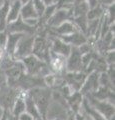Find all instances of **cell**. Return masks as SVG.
I'll list each match as a JSON object with an SVG mask.
<instances>
[{
  "mask_svg": "<svg viewBox=\"0 0 115 120\" xmlns=\"http://www.w3.org/2000/svg\"><path fill=\"white\" fill-rule=\"evenodd\" d=\"M74 120H84V119H83L82 116H81L80 113H76V114H75V118H74Z\"/></svg>",
  "mask_w": 115,
  "mask_h": 120,
  "instance_id": "cell-37",
  "label": "cell"
},
{
  "mask_svg": "<svg viewBox=\"0 0 115 120\" xmlns=\"http://www.w3.org/2000/svg\"><path fill=\"white\" fill-rule=\"evenodd\" d=\"M9 1H3V4L0 6V32L6 30L7 26V14L9 10Z\"/></svg>",
  "mask_w": 115,
  "mask_h": 120,
  "instance_id": "cell-24",
  "label": "cell"
},
{
  "mask_svg": "<svg viewBox=\"0 0 115 120\" xmlns=\"http://www.w3.org/2000/svg\"><path fill=\"white\" fill-rule=\"evenodd\" d=\"M103 57H104V60L106 61L107 65H112V64H114V57H115V52H114V50L107 51L106 53L103 55Z\"/></svg>",
  "mask_w": 115,
  "mask_h": 120,
  "instance_id": "cell-29",
  "label": "cell"
},
{
  "mask_svg": "<svg viewBox=\"0 0 115 120\" xmlns=\"http://www.w3.org/2000/svg\"><path fill=\"white\" fill-rule=\"evenodd\" d=\"M66 72H83L81 53L78 47H71V51L66 58Z\"/></svg>",
  "mask_w": 115,
  "mask_h": 120,
  "instance_id": "cell-9",
  "label": "cell"
},
{
  "mask_svg": "<svg viewBox=\"0 0 115 120\" xmlns=\"http://www.w3.org/2000/svg\"><path fill=\"white\" fill-rule=\"evenodd\" d=\"M25 35H27V34H23V33H8L7 42L5 45V53L13 58L14 52H15L18 42Z\"/></svg>",
  "mask_w": 115,
  "mask_h": 120,
  "instance_id": "cell-16",
  "label": "cell"
},
{
  "mask_svg": "<svg viewBox=\"0 0 115 120\" xmlns=\"http://www.w3.org/2000/svg\"><path fill=\"white\" fill-rule=\"evenodd\" d=\"M48 29V28H47ZM79 31L76 28V26L74 25V23L71 20H67L65 22L61 23L59 26L52 29H48V35H54V36H66V35H70L72 33Z\"/></svg>",
  "mask_w": 115,
  "mask_h": 120,
  "instance_id": "cell-14",
  "label": "cell"
},
{
  "mask_svg": "<svg viewBox=\"0 0 115 120\" xmlns=\"http://www.w3.org/2000/svg\"><path fill=\"white\" fill-rule=\"evenodd\" d=\"M84 2H86V0H74V5H77V4H81V3H84Z\"/></svg>",
  "mask_w": 115,
  "mask_h": 120,
  "instance_id": "cell-38",
  "label": "cell"
},
{
  "mask_svg": "<svg viewBox=\"0 0 115 120\" xmlns=\"http://www.w3.org/2000/svg\"><path fill=\"white\" fill-rule=\"evenodd\" d=\"M24 93L22 92L21 94L17 97V99L15 100V102L13 104V107L11 109L10 113L15 117H18L19 115L25 112V100H24Z\"/></svg>",
  "mask_w": 115,
  "mask_h": 120,
  "instance_id": "cell-23",
  "label": "cell"
},
{
  "mask_svg": "<svg viewBox=\"0 0 115 120\" xmlns=\"http://www.w3.org/2000/svg\"><path fill=\"white\" fill-rule=\"evenodd\" d=\"M84 98L87 100V102L94 108L96 111H98L106 120H112L114 118V104L108 102V101H101L95 99L91 95H85Z\"/></svg>",
  "mask_w": 115,
  "mask_h": 120,
  "instance_id": "cell-5",
  "label": "cell"
},
{
  "mask_svg": "<svg viewBox=\"0 0 115 120\" xmlns=\"http://www.w3.org/2000/svg\"><path fill=\"white\" fill-rule=\"evenodd\" d=\"M87 75L85 72H65L63 78L65 84H67L73 92H79Z\"/></svg>",
  "mask_w": 115,
  "mask_h": 120,
  "instance_id": "cell-7",
  "label": "cell"
},
{
  "mask_svg": "<svg viewBox=\"0 0 115 120\" xmlns=\"http://www.w3.org/2000/svg\"><path fill=\"white\" fill-rule=\"evenodd\" d=\"M4 112H5V110L3 109L1 106H0V119H1V117L3 116V114H4Z\"/></svg>",
  "mask_w": 115,
  "mask_h": 120,
  "instance_id": "cell-40",
  "label": "cell"
},
{
  "mask_svg": "<svg viewBox=\"0 0 115 120\" xmlns=\"http://www.w3.org/2000/svg\"><path fill=\"white\" fill-rule=\"evenodd\" d=\"M5 85H7V77H6L4 71L2 69H0V88Z\"/></svg>",
  "mask_w": 115,
  "mask_h": 120,
  "instance_id": "cell-31",
  "label": "cell"
},
{
  "mask_svg": "<svg viewBox=\"0 0 115 120\" xmlns=\"http://www.w3.org/2000/svg\"><path fill=\"white\" fill-rule=\"evenodd\" d=\"M8 1H9V2H11V1H13V0H8ZM20 1H21L22 4H25V3H27V2L29 1V0H20Z\"/></svg>",
  "mask_w": 115,
  "mask_h": 120,
  "instance_id": "cell-41",
  "label": "cell"
},
{
  "mask_svg": "<svg viewBox=\"0 0 115 120\" xmlns=\"http://www.w3.org/2000/svg\"><path fill=\"white\" fill-rule=\"evenodd\" d=\"M18 120H34L33 119L32 116H30L28 113H26V112H24V113H22L21 115L18 116Z\"/></svg>",
  "mask_w": 115,
  "mask_h": 120,
  "instance_id": "cell-33",
  "label": "cell"
},
{
  "mask_svg": "<svg viewBox=\"0 0 115 120\" xmlns=\"http://www.w3.org/2000/svg\"><path fill=\"white\" fill-rule=\"evenodd\" d=\"M20 61L22 62V64H23L25 68V73L29 75L44 78L46 75L51 73L48 63L38 59L32 54L21 59Z\"/></svg>",
  "mask_w": 115,
  "mask_h": 120,
  "instance_id": "cell-2",
  "label": "cell"
},
{
  "mask_svg": "<svg viewBox=\"0 0 115 120\" xmlns=\"http://www.w3.org/2000/svg\"><path fill=\"white\" fill-rule=\"evenodd\" d=\"M3 1H8V0H3Z\"/></svg>",
  "mask_w": 115,
  "mask_h": 120,
  "instance_id": "cell-43",
  "label": "cell"
},
{
  "mask_svg": "<svg viewBox=\"0 0 115 120\" xmlns=\"http://www.w3.org/2000/svg\"><path fill=\"white\" fill-rule=\"evenodd\" d=\"M34 35H25L20 39L18 42L15 52H14L13 58L15 60H20L23 59L27 56L32 54V49H33V43H34Z\"/></svg>",
  "mask_w": 115,
  "mask_h": 120,
  "instance_id": "cell-6",
  "label": "cell"
},
{
  "mask_svg": "<svg viewBox=\"0 0 115 120\" xmlns=\"http://www.w3.org/2000/svg\"><path fill=\"white\" fill-rule=\"evenodd\" d=\"M7 37H8V33L6 30L0 32V48H3L5 50V45L7 42Z\"/></svg>",
  "mask_w": 115,
  "mask_h": 120,
  "instance_id": "cell-30",
  "label": "cell"
},
{
  "mask_svg": "<svg viewBox=\"0 0 115 120\" xmlns=\"http://www.w3.org/2000/svg\"><path fill=\"white\" fill-rule=\"evenodd\" d=\"M20 17L23 21L30 20V19H38V15H37L34 7L32 5L31 0H29L27 3L22 5L21 11H20Z\"/></svg>",
  "mask_w": 115,
  "mask_h": 120,
  "instance_id": "cell-20",
  "label": "cell"
},
{
  "mask_svg": "<svg viewBox=\"0 0 115 120\" xmlns=\"http://www.w3.org/2000/svg\"><path fill=\"white\" fill-rule=\"evenodd\" d=\"M100 3H101L102 6H109V5H112L115 3V0H100Z\"/></svg>",
  "mask_w": 115,
  "mask_h": 120,
  "instance_id": "cell-34",
  "label": "cell"
},
{
  "mask_svg": "<svg viewBox=\"0 0 115 120\" xmlns=\"http://www.w3.org/2000/svg\"><path fill=\"white\" fill-rule=\"evenodd\" d=\"M74 0H58L56 3V9H72Z\"/></svg>",
  "mask_w": 115,
  "mask_h": 120,
  "instance_id": "cell-28",
  "label": "cell"
},
{
  "mask_svg": "<svg viewBox=\"0 0 115 120\" xmlns=\"http://www.w3.org/2000/svg\"><path fill=\"white\" fill-rule=\"evenodd\" d=\"M31 2H32V5H33V7H34L37 15H38V18L41 17V15L43 14L44 10H45V8H46V6L44 5L42 0H31Z\"/></svg>",
  "mask_w": 115,
  "mask_h": 120,
  "instance_id": "cell-27",
  "label": "cell"
},
{
  "mask_svg": "<svg viewBox=\"0 0 115 120\" xmlns=\"http://www.w3.org/2000/svg\"><path fill=\"white\" fill-rule=\"evenodd\" d=\"M72 19V9H57L51 18L47 21L45 27L52 29L59 26L63 22Z\"/></svg>",
  "mask_w": 115,
  "mask_h": 120,
  "instance_id": "cell-11",
  "label": "cell"
},
{
  "mask_svg": "<svg viewBox=\"0 0 115 120\" xmlns=\"http://www.w3.org/2000/svg\"><path fill=\"white\" fill-rule=\"evenodd\" d=\"M37 28L34 26H30L22 20L21 17H18L15 21L7 24L6 31L7 33H23L27 35H34L37 32Z\"/></svg>",
  "mask_w": 115,
  "mask_h": 120,
  "instance_id": "cell-8",
  "label": "cell"
},
{
  "mask_svg": "<svg viewBox=\"0 0 115 120\" xmlns=\"http://www.w3.org/2000/svg\"><path fill=\"white\" fill-rule=\"evenodd\" d=\"M27 94L31 97L33 102L36 105L40 117L46 120V114L51 102V97H52V90L48 87L34 88L29 90Z\"/></svg>",
  "mask_w": 115,
  "mask_h": 120,
  "instance_id": "cell-1",
  "label": "cell"
},
{
  "mask_svg": "<svg viewBox=\"0 0 115 120\" xmlns=\"http://www.w3.org/2000/svg\"><path fill=\"white\" fill-rule=\"evenodd\" d=\"M80 110L85 112V113H86L92 120H106L98 111H96L94 108L87 102V100L85 98L83 99V102H82V105H81Z\"/></svg>",
  "mask_w": 115,
  "mask_h": 120,
  "instance_id": "cell-22",
  "label": "cell"
},
{
  "mask_svg": "<svg viewBox=\"0 0 115 120\" xmlns=\"http://www.w3.org/2000/svg\"><path fill=\"white\" fill-rule=\"evenodd\" d=\"M10 87L19 89L22 92H28L29 90L34 89V88H41L46 87L44 79L41 77L32 76L27 73L22 74Z\"/></svg>",
  "mask_w": 115,
  "mask_h": 120,
  "instance_id": "cell-3",
  "label": "cell"
},
{
  "mask_svg": "<svg viewBox=\"0 0 115 120\" xmlns=\"http://www.w3.org/2000/svg\"><path fill=\"white\" fill-rule=\"evenodd\" d=\"M59 38L71 47H80L82 44L86 43L88 41L87 37L80 31H76L72 34L66 36H59Z\"/></svg>",
  "mask_w": 115,
  "mask_h": 120,
  "instance_id": "cell-15",
  "label": "cell"
},
{
  "mask_svg": "<svg viewBox=\"0 0 115 120\" xmlns=\"http://www.w3.org/2000/svg\"><path fill=\"white\" fill-rule=\"evenodd\" d=\"M99 73L97 72H91L87 75L86 79L82 85V88L80 90V93L83 96L87 94H92L99 88Z\"/></svg>",
  "mask_w": 115,
  "mask_h": 120,
  "instance_id": "cell-13",
  "label": "cell"
},
{
  "mask_svg": "<svg viewBox=\"0 0 115 120\" xmlns=\"http://www.w3.org/2000/svg\"><path fill=\"white\" fill-rule=\"evenodd\" d=\"M24 100H25V112L28 113L30 116H32L33 119L37 120L40 119V114L38 112V109H37L36 105L33 102V100L31 99V97L27 94V92L24 93Z\"/></svg>",
  "mask_w": 115,
  "mask_h": 120,
  "instance_id": "cell-21",
  "label": "cell"
},
{
  "mask_svg": "<svg viewBox=\"0 0 115 120\" xmlns=\"http://www.w3.org/2000/svg\"><path fill=\"white\" fill-rule=\"evenodd\" d=\"M7 120H18L17 117H15V116H13L11 113L8 114V117H7Z\"/></svg>",
  "mask_w": 115,
  "mask_h": 120,
  "instance_id": "cell-36",
  "label": "cell"
},
{
  "mask_svg": "<svg viewBox=\"0 0 115 120\" xmlns=\"http://www.w3.org/2000/svg\"><path fill=\"white\" fill-rule=\"evenodd\" d=\"M48 66H49L51 73L63 75L66 72V58L50 51Z\"/></svg>",
  "mask_w": 115,
  "mask_h": 120,
  "instance_id": "cell-10",
  "label": "cell"
},
{
  "mask_svg": "<svg viewBox=\"0 0 115 120\" xmlns=\"http://www.w3.org/2000/svg\"><path fill=\"white\" fill-rule=\"evenodd\" d=\"M74 118H75V114H74V113H70V115L68 116L67 120H74Z\"/></svg>",
  "mask_w": 115,
  "mask_h": 120,
  "instance_id": "cell-39",
  "label": "cell"
},
{
  "mask_svg": "<svg viewBox=\"0 0 115 120\" xmlns=\"http://www.w3.org/2000/svg\"><path fill=\"white\" fill-rule=\"evenodd\" d=\"M22 3L20 0H13L10 2L8 14H7V24L15 21L18 17H20V11L22 7Z\"/></svg>",
  "mask_w": 115,
  "mask_h": 120,
  "instance_id": "cell-19",
  "label": "cell"
},
{
  "mask_svg": "<svg viewBox=\"0 0 115 120\" xmlns=\"http://www.w3.org/2000/svg\"><path fill=\"white\" fill-rule=\"evenodd\" d=\"M58 0H42V2L44 3V5L46 7L47 6H51V5H55L57 3Z\"/></svg>",
  "mask_w": 115,
  "mask_h": 120,
  "instance_id": "cell-35",
  "label": "cell"
},
{
  "mask_svg": "<svg viewBox=\"0 0 115 120\" xmlns=\"http://www.w3.org/2000/svg\"><path fill=\"white\" fill-rule=\"evenodd\" d=\"M21 93L22 91L19 89L10 87L8 85L3 86L0 88V106L5 111L11 112L14 102Z\"/></svg>",
  "mask_w": 115,
  "mask_h": 120,
  "instance_id": "cell-4",
  "label": "cell"
},
{
  "mask_svg": "<svg viewBox=\"0 0 115 120\" xmlns=\"http://www.w3.org/2000/svg\"><path fill=\"white\" fill-rule=\"evenodd\" d=\"M88 95V94H87ZM93 96L95 99L101 100V101H108V102L114 104V90L103 87V86H99V88L96 90L94 93L89 94Z\"/></svg>",
  "mask_w": 115,
  "mask_h": 120,
  "instance_id": "cell-18",
  "label": "cell"
},
{
  "mask_svg": "<svg viewBox=\"0 0 115 120\" xmlns=\"http://www.w3.org/2000/svg\"><path fill=\"white\" fill-rule=\"evenodd\" d=\"M86 3H87V5L89 7V9H92V8H94V7H96L97 5L101 4V3H100V0H86Z\"/></svg>",
  "mask_w": 115,
  "mask_h": 120,
  "instance_id": "cell-32",
  "label": "cell"
},
{
  "mask_svg": "<svg viewBox=\"0 0 115 120\" xmlns=\"http://www.w3.org/2000/svg\"><path fill=\"white\" fill-rule=\"evenodd\" d=\"M49 40H50V51L53 53L61 55L63 57L67 58L68 55L70 54L71 51V46L66 44L64 41H62L59 37L54 36V35H49Z\"/></svg>",
  "mask_w": 115,
  "mask_h": 120,
  "instance_id": "cell-12",
  "label": "cell"
},
{
  "mask_svg": "<svg viewBox=\"0 0 115 120\" xmlns=\"http://www.w3.org/2000/svg\"><path fill=\"white\" fill-rule=\"evenodd\" d=\"M105 13V7L102 6L101 4L97 5L96 7L92 9H89V11L87 12V20L90 21V20H95V19H100L103 15Z\"/></svg>",
  "mask_w": 115,
  "mask_h": 120,
  "instance_id": "cell-25",
  "label": "cell"
},
{
  "mask_svg": "<svg viewBox=\"0 0 115 120\" xmlns=\"http://www.w3.org/2000/svg\"><path fill=\"white\" fill-rule=\"evenodd\" d=\"M83 99H84V96L80 92H73L69 97L66 98V102H67L69 109L72 113L76 114L79 112L81 105H82V102H83Z\"/></svg>",
  "mask_w": 115,
  "mask_h": 120,
  "instance_id": "cell-17",
  "label": "cell"
},
{
  "mask_svg": "<svg viewBox=\"0 0 115 120\" xmlns=\"http://www.w3.org/2000/svg\"><path fill=\"white\" fill-rule=\"evenodd\" d=\"M88 11H89V7L86 2L74 5L72 7V18L79 16H86Z\"/></svg>",
  "mask_w": 115,
  "mask_h": 120,
  "instance_id": "cell-26",
  "label": "cell"
},
{
  "mask_svg": "<svg viewBox=\"0 0 115 120\" xmlns=\"http://www.w3.org/2000/svg\"><path fill=\"white\" fill-rule=\"evenodd\" d=\"M51 120H64V119H62V118H54V119H51Z\"/></svg>",
  "mask_w": 115,
  "mask_h": 120,
  "instance_id": "cell-42",
  "label": "cell"
}]
</instances>
